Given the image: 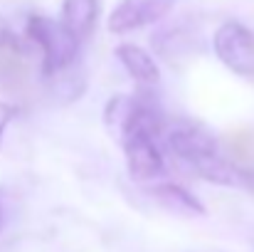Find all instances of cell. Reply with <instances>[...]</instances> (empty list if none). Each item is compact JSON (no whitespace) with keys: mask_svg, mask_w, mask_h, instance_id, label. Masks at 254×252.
<instances>
[{"mask_svg":"<svg viewBox=\"0 0 254 252\" xmlns=\"http://www.w3.org/2000/svg\"><path fill=\"white\" fill-rule=\"evenodd\" d=\"M104 124L111 139L119 141L128 175L138 183H153L166 175L163 126L166 116L153 96V89L136 94H116L104 106Z\"/></svg>","mask_w":254,"mask_h":252,"instance_id":"obj_1","label":"cell"},{"mask_svg":"<svg viewBox=\"0 0 254 252\" xmlns=\"http://www.w3.org/2000/svg\"><path fill=\"white\" fill-rule=\"evenodd\" d=\"M163 146L207 183H215L222 188L254 190V168H245L237 161L227 159L220 151L217 139L195 121L166 119Z\"/></svg>","mask_w":254,"mask_h":252,"instance_id":"obj_2","label":"cell"},{"mask_svg":"<svg viewBox=\"0 0 254 252\" xmlns=\"http://www.w3.org/2000/svg\"><path fill=\"white\" fill-rule=\"evenodd\" d=\"M27 40H32L42 52V75L47 80L62 75L64 70L77 65L82 40L62 22L47 15H30L25 25Z\"/></svg>","mask_w":254,"mask_h":252,"instance_id":"obj_3","label":"cell"},{"mask_svg":"<svg viewBox=\"0 0 254 252\" xmlns=\"http://www.w3.org/2000/svg\"><path fill=\"white\" fill-rule=\"evenodd\" d=\"M212 50L230 72L254 80V30L237 20H225L212 35Z\"/></svg>","mask_w":254,"mask_h":252,"instance_id":"obj_4","label":"cell"},{"mask_svg":"<svg viewBox=\"0 0 254 252\" xmlns=\"http://www.w3.org/2000/svg\"><path fill=\"white\" fill-rule=\"evenodd\" d=\"M175 0H121L109 15V30L114 35H126L163 20Z\"/></svg>","mask_w":254,"mask_h":252,"instance_id":"obj_5","label":"cell"},{"mask_svg":"<svg viewBox=\"0 0 254 252\" xmlns=\"http://www.w3.org/2000/svg\"><path fill=\"white\" fill-rule=\"evenodd\" d=\"M116 57L128 72V77L138 84V89H153L161 84V70L151 52L133 42H121L116 47Z\"/></svg>","mask_w":254,"mask_h":252,"instance_id":"obj_6","label":"cell"},{"mask_svg":"<svg viewBox=\"0 0 254 252\" xmlns=\"http://www.w3.org/2000/svg\"><path fill=\"white\" fill-rule=\"evenodd\" d=\"M151 193V198L161 205V208H166L168 213L173 215H183V218H202L207 210H205V205L190 193V190H185L183 185H178V183H153V188L148 190Z\"/></svg>","mask_w":254,"mask_h":252,"instance_id":"obj_7","label":"cell"},{"mask_svg":"<svg viewBox=\"0 0 254 252\" xmlns=\"http://www.w3.org/2000/svg\"><path fill=\"white\" fill-rule=\"evenodd\" d=\"M79 40H86L99 20V0H64L60 17Z\"/></svg>","mask_w":254,"mask_h":252,"instance_id":"obj_8","label":"cell"},{"mask_svg":"<svg viewBox=\"0 0 254 252\" xmlns=\"http://www.w3.org/2000/svg\"><path fill=\"white\" fill-rule=\"evenodd\" d=\"M12 213H15V200H12L10 190L5 185H0V233L10 225Z\"/></svg>","mask_w":254,"mask_h":252,"instance_id":"obj_9","label":"cell"},{"mask_svg":"<svg viewBox=\"0 0 254 252\" xmlns=\"http://www.w3.org/2000/svg\"><path fill=\"white\" fill-rule=\"evenodd\" d=\"M17 45H20V40H17L15 30L10 27L7 20L0 17V50H15Z\"/></svg>","mask_w":254,"mask_h":252,"instance_id":"obj_10","label":"cell"},{"mask_svg":"<svg viewBox=\"0 0 254 252\" xmlns=\"http://www.w3.org/2000/svg\"><path fill=\"white\" fill-rule=\"evenodd\" d=\"M17 116V106L15 104H7V101H0V144H2V134L5 129L10 126V121Z\"/></svg>","mask_w":254,"mask_h":252,"instance_id":"obj_11","label":"cell"}]
</instances>
